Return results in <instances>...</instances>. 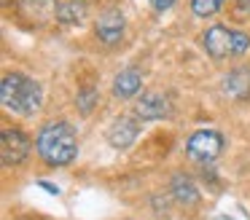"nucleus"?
Segmentation results:
<instances>
[{"label":"nucleus","mask_w":250,"mask_h":220,"mask_svg":"<svg viewBox=\"0 0 250 220\" xmlns=\"http://www.w3.org/2000/svg\"><path fill=\"white\" fill-rule=\"evenodd\" d=\"M205 43V51L210 54L212 59H226V57H234V30L223 24H215L205 32L202 38Z\"/></svg>","instance_id":"obj_5"},{"label":"nucleus","mask_w":250,"mask_h":220,"mask_svg":"<svg viewBox=\"0 0 250 220\" xmlns=\"http://www.w3.org/2000/svg\"><path fill=\"white\" fill-rule=\"evenodd\" d=\"M41 100H43V91H41V83L35 78L24 73H6L3 80H0V102L3 107L11 113H19V116H33L41 107Z\"/></svg>","instance_id":"obj_2"},{"label":"nucleus","mask_w":250,"mask_h":220,"mask_svg":"<svg viewBox=\"0 0 250 220\" xmlns=\"http://www.w3.org/2000/svg\"><path fill=\"white\" fill-rule=\"evenodd\" d=\"M239 11H245V14H250V0H237Z\"/></svg>","instance_id":"obj_18"},{"label":"nucleus","mask_w":250,"mask_h":220,"mask_svg":"<svg viewBox=\"0 0 250 220\" xmlns=\"http://www.w3.org/2000/svg\"><path fill=\"white\" fill-rule=\"evenodd\" d=\"M221 150H223V137L215 129H199L186 142V153L199 164H212L221 156Z\"/></svg>","instance_id":"obj_3"},{"label":"nucleus","mask_w":250,"mask_h":220,"mask_svg":"<svg viewBox=\"0 0 250 220\" xmlns=\"http://www.w3.org/2000/svg\"><path fill=\"white\" fill-rule=\"evenodd\" d=\"M172 113V102L162 91H146L135 105V116L140 121H153V118H167Z\"/></svg>","instance_id":"obj_6"},{"label":"nucleus","mask_w":250,"mask_h":220,"mask_svg":"<svg viewBox=\"0 0 250 220\" xmlns=\"http://www.w3.org/2000/svg\"><path fill=\"white\" fill-rule=\"evenodd\" d=\"M24 14H30V19L35 24H43V21L54 19L57 14V0H19Z\"/></svg>","instance_id":"obj_11"},{"label":"nucleus","mask_w":250,"mask_h":220,"mask_svg":"<svg viewBox=\"0 0 250 220\" xmlns=\"http://www.w3.org/2000/svg\"><path fill=\"white\" fill-rule=\"evenodd\" d=\"M151 3H153V8H156V11H167V8H172L175 0H151Z\"/></svg>","instance_id":"obj_17"},{"label":"nucleus","mask_w":250,"mask_h":220,"mask_svg":"<svg viewBox=\"0 0 250 220\" xmlns=\"http://www.w3.org/2000/svg\"><path fill=\"white\" fill-rule=\"evenodd\" d=\"M41 188H46V191H49V193H54V196L60 193V188H57V185H49V182H41Z\"/></svg>","instance_id":"obj_19"},{"label":"nucleus","mask_w":250,"mask_h":220,"mask_svg":"<svg viewBox=\"0 0 250 220\" xmlns=\"http://www.w3.org/2000/svg\"><path fill=\"white\" fill-rule=\"evenodd\" d=\"M140 134V118L132 116H119L113 123L108 126V142L116 150H126Z\"/></svg>","instance_id":"obj_7"},{"label":"nucleus","mask_w":250,"mask_h":220,"mask_svg":"<svg viewBox=\"0 0 250 220\" xmlns=\"http://www.w3.org/2000/svg\"><path fill=\"white\" fill-rule=\"evenodd\" d=\"M191 8H194L196 16H212L223 8V0H191Z\"/></svg>","instance_id":"obj_14"},{"label":"nucleus","mask_w":250,"mask_h":220,"mask_svg":"<svg viewBox=\"0 0 250 220\" xmlns=\"http://www.w3.org/2000/svg\"><path fill=\"white\" fill-rule=\"evenodd\" d=\"M94 100H97V91H94L92 86H86V89H81V91H78V107H81V113H83V116H86V113H92Z\"/></svg>","instance_id":"obj_15"},{"label":"nucleus","mask_w":250,"mask_h":220,"mask_svg":"<svg viewBox=\"0 0 250 220\" xmlns=\"http://www.w3.org/2000/svg\"><path fill=\"white\" fill-rule=\"evenodd\" d=\"M97 38L103 43H108V46H116L124 38V16H121V11L110 8L100 16L97 19Z\"/></svg>","instance_id":"obj_8"},{"label":"nucleus","mask_w":250,"mask_h":220,"mask_svg":"<svg viewBox=\"0 0 250 220\" xmlns=\"http://www.w3.org/2000/svg\"><path fill=\"white\" fill-rule=\"evenodd\" d=\"M140 89H143V75L137 67H126L113 78V94L119 100H132Z\"/></svg>","instance_id":"obj_9"},{"label":"nucleus","mask_w":250,"mask_h":220,"mask_svg":"<svg viewBox=\"0 0 250 220\" xmlns=\"http://www.w3.org/2000/svg\"><path fill=\"white\" fill-rule=\"evenodd\" d=\"M248 48H250V38L245 35V32H237V30H234V57H242Z\"/></svg>","instance_id":"obj_16"},{"label":"nucleus","mask_w":250,"mask_h":220,"mask_svg":"<svg viewBox=\"0 0 250 220\" xmlns=\"http://www.w3.org/2000/svg\"><path fill=\"white\" fill-rule=\"evenodd\" d=\"M172 196L178 199L180 204H196L199 191H196L194 180H191L188 175H175L172 177Z\"/></svg>","instance_id":"obj_12"},{"label":"nucleus","mask_w":250,"mask_h":220,"mask_svg":"<svg viewBox=\"0 0 250 220\" xmlns=\"http://www.w3.org/2000/svg\"><path fill=\"white\" fill-rule=\"evenodd\" d=\"M30 148H33V142H30V137L22 129H11V126L3 129V134H0V153H3V164L6 166L22 164L30 156Z\"/></svg>","instance_id":"obj_4"},{"label":"nucleus","mask_w":250,"mask_h":220,"mask_svg":"<svg viewBox=\"0 0 250 220\" xmlns=\"http://www.w3.org/2000/svg\"><path fill=\"white\" fill-rule=\"evenodd\" d=\"M35 148H38V156L49 166H67L78 156V140L70 123L54 121V123H46L38 132Z\"/></svg>","instance_id":"obj_1"},{"label":"nucleus","mask_w":250,"mask_h":220,"mask_svg":"<svg viewBox=\"0 0 250 220\" xmlns=\"http://www.w3.org/2000/svg\"><path fill=\"white\" fill-rule=\"evenodd\" d=\"M223 91L231 97H245L250 91V73L248 67H239L234 70V73L226 75V80H223Z\"/></svg>","instance_id":"obj_13"},{"label":"nucleus","mask_w":250,"mask_h":220,"mask_svg":"<svg viewBox=\"0 0 250 220\" xmlns=\"http://www.w3.org/2000/svg\"><path fill=\"white\" fill-rule=\"evenodd\" d=\"M83 16H86V0H57L54 19L60 24H78V21H83Z\"/></svg>","instance_id":"obj_10"}]
</instances>
